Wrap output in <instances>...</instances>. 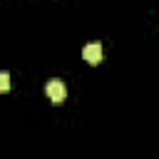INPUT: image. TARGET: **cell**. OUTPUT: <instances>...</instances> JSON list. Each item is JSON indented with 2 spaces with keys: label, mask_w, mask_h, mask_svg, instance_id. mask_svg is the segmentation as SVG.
I'll return each mask as SVG.
<instances>
[{
  "label": "cell",
  "mask_w": 159,
  "mask_h": 159,
  "mask_svg": "<svg viewBox=\"0 0 159 159\" xmlns=\"http://www.w3.org/2000/svg\"><path fill=\"white\" fill-rule=\"evenodd\" d=\"M7 89H10V75L0 72V92H7Z\"/></svg>",
  "instance_id": "cell-3"
},
{
  "label": "cell",
  "mask_w": 159,
  "mask_h": 159,
  "mask_svg": "<svg viewBox=\"0 0 159 159\" xmlns=\"http://www.w3.org/2000/svg\"><path fill=\"white\" fill-rule=\"evenodd\" d=\"M82 57H84L89 65H99V62H102V45H99V42H89V45H84Z\"/></svg>",
  "instance_id": "cell-2"
},
{
  "label": "cell",
  "mask_w": 159,
  "mask_h": 159,
  "mask_svg": "<svg viewBox=\"0 0 159 159\" xmlns=\"http://www.w3.org/2000/svg\"><path fill=\"white\" fill-rule=\"evenodd\" d=\"M45 92H47V97H50L55 104H62L65 97H67V87H65L62 80H50L47 87H45Z\"/></svg>",
  "instance_id": "cell-1"
}]
</instances>
